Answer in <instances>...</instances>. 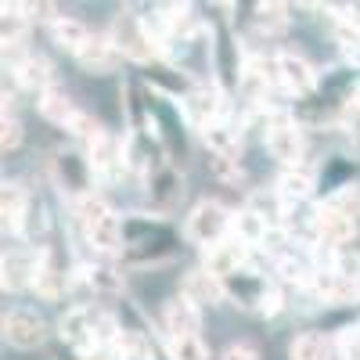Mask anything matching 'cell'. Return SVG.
<instances>
[{"label":"cell","mask_w":360,"mask_h":360,"mask_svg":"<svg viewBox=\"0 0 360 360\" xmlns=\"http://www.w3.org/2000/svg\"><path fill=\"white\" fill-rule=\"evenodd\" d=\"M86 360H112V356H108V353H101V349H98V353H86Z\"/></svg>","instance_id":"obj_37"},{"label":"cell","mask_w":360,"mask_h":360,"mask_svg":"<svg viewBox=\"0 0 360 360\" xmlns=\"http://www.w3.org/2000/svg\"><path fill=\"white\" fill-rule=\"evenodd\" d=\"M292 360H332V342L317 332H303L292 342Z\"/></svg>","instance_id":"obj_20"},{"label":"cell","mask_w":360,"mask_h":360,"mask_svg":"<svg viewBox=\"0 0 360 360\" xmlns=\"http://www.w3.org/2000/svg\"><path fill=\"white\" fill-rule=\"evenodd\" d=\"M202 141H205L209 148H213V152H217L220 159H227V155L234 152V148H238V134H234L227 123H220V119H217L213 127H205V130H202Z\"/></svg>","instance_id":"obj_24"},{"label":"cell","mask_w":360,"mask_h":360,"mask_svg":"<svg viewBox=\"0 0 360 360\" xmlns=\"http://www.w3.org/2000/svg\"><path fill=\"white\" fill-rule=\"evenodd\" d=\"M40 115L51 119V123L72 127V119L79 115V108L69 101V94H62V90H47V94L40 98Z\"/></svg>","instance_id":"obj_16"},{"label":"cell","mask_w":360,"mask_h":360,"mask_svg":"<svg viewBox=\"0 0 360 360\" xmlns=\"http://www.w3.org/2000/svg\"><path fill=\"white\" fill-rule=\"evenodd\" d=\"M86 238L94 242V249H101V252H119L123 249V227H119V217L115 213H108L101 224H94L86 231Z\"/></svg>","instance_id":"obj_17"},{"label":"cell","mask_w":360,"mask_h":360,"mask_svg":"<svg viewBox=\"0 0 360 360\" xmlns=\"http://www.w3.org/2000/svg\"><path fill=\"white\" fill-rule=\"evenodd\" d=\"M15 76H18V83L22 86H29V90H51V65L44 62L40 54H25L22 62L15 65Z\"/></svg>","instance_id":"obj_14"},{"label":"cell","mask_w":360,"mask_h":360,"mask_svg":"<svg viewBox=\"0 0 360 360\" xmlns=\"http://www.w3.org/2000/svg\"><path fill=\"white\" fill-rule=\"evenodd\" d=\"M40 274V263H33L29 256H4V288H25V285H37Z\"/></svg>","instance_id":"obj_15"},{"label":"cell","mask_w":360,"mask_h":360,"mask_svg":"<svg viewBox=\"0 0 360 360\" xmlns=\"http://www.w3.org/2000/svg\"><path fill=\"white\" fill-rule=\"evenodd\" d=\"M339 353H342V360H360V328L339 332Z\"/></svg>","instance_id":"obj_29"},{"label":"cell","mask_w":360,"mask_h":360,"mask_svg":"<svg viewBox=\"0 0 360 360\" xmlns=\"http://www.w3.org/2000/svg\"><path fill=\"white\" fill-rule=\"evenodd\" d=\"M234 238L238 242H245V245H256V242H263L266 238V217H259L256 209H242V213H234Z\"/></svg>","instance_id":"obj_18"},{"label":"cell","mask_w":360,"mask_h":360,"mask_svg":"<svg viewBox=\"0 0 360 360\" xmlns=\"http://www.w3.org/2000/svg\"><path fill=\"white\" fill-rule=\"evenodd\" d=\"M69 130H72L76 137H83V141H98V137L105 134V130H101V127L94 123V119H90V115H83V112H79V115L72 119V127H69Z\"/></svg>","instance_id":"obj_30"},{"label":"cell","mask_w":360,"mask_h":360,"mask_svg":"<svg viewBox=\"0 0 360 360\" xmlns=\"http://www.w3.org/2000/svg\"><path fill=\"white\" fill-rule=\"evenodd\" d=\"M285 11H288L285 4H259V8H256V22H259L263 29H285V22H288Z\"/></svg>","instance_id":"obj_27"},{"label":"cell","mask_w":360,"mask_h":360,"mask_svg":"<svg viewBox=\"0 0 360 360\" xmlns=\"http://www.w3.org/2000/svg\"><path fill=\"white\" fill-rule=\"evenodd\" d=\"M184 112H188V119L195 127H213L217 123V115H220V94L213 86H198V90H191L188 94V101H184Z\"/></svg>","instance_id":"obj_11"},{"label":"cell","mask_w":360,"mask_h":360,"mask_svg":"<svg viewBox=\"0 0 360 360\" xmlns=\"http://www.w3.org/2000/svg\"><path fill=\"white\" fill-rule=\"evenodd\" d=\"M108 213H112L108 202H105V198H98V195H83V198L76 202V217L83 220V227H86V231L94 227V224H101Z\"/></svg>","instance_id":"obj_25"},{"label":"cell","mask_w":360,"mask_h":360,"mask_svg":"<svg viewBox=\"0 0 360 360\" xmlns=\"http://www.w3.org/2000/svg\"><path fill=\"white\" fill-rule=\"evenodd\" d=\"M266 148L270 155H274L278 162H285L288 169L303 159V134H299V127L292 123V119H274V127L266 130Z\"/></svg>","instance_id":"obj_4"},{"label":"cell","mask_w":360,"mask_h":360,"mask_svg":"<svg viewBox=\"0 0 360 360\" xmlns=\"http://www.w3.org/2000/svg\"><path fill=\"white\" fill-rule=\"evenodd\" d=\"M245 252H249L245 242H238V238H224V242H217L213 249H205V270H213L217 278L238 274L242 263H245Z\"/></svg>","instance_id":"obj_7"},{"label":"cell","mask_w":360,"mask_h":360,"mask_svg":"<svg viewBox=\"0 0 360 360\" xmlns=\"http://www.w3.org/2000/svg\"><path fill=\"white\" fill-rule=\"evenodd\" d=\"M0 144H4V152H11V148L22 144V127H18V119L4 115V127H0Z\"/></svg>","instance_id":"obj_32"},{"label":"cell","mask_w":360,"mask_h":360,"mask_svg":"<svg viewBox=\"0 0 360 360\" xmlns=\"http://www.w3.org/2000/svg\"><path fill=\"white\" fill-rule=\"evenodd\" d=\"M98 314L94 307H76L62 317V335L72 346H94V328H98Z\"/></svg>","instance_id":"obj_10"},{"label":"cell","mask_w":360,"mask_h":360,"mask_svg":"<svg viewBox=\"0 0 360 360\" xmlns=\"http://www.w3.org/2000/svg\"><path fill=\"white\" fill-rule=\"evenodd\" d=\"M335 37H339V44L346 47V51H360V29L356 25H349V22H339V29H335Z\"/></svg>","instance_id":"obj_33"},{"label":"cell","mask_w":360,"mask_h":360,"mask_svg":"<svg viewBox=\"0 0 360 360\" xmlns=\"http://www.w3.org/2000/svg\"><path fill=\"white\" fill-rule=\"evenodd\" d=\"M231 224H234V217L227 213L220 202H198V205L191 209V217H188L184 234H188V242L213 249L217 242H224V234H227Z\"/></svg>","instance_id":"obj_1"},{"label":"cell","mask_w":360,"mask_h":360,"mask_svg":"<svg viewBox=\"0 0 360 360\" xmlns=\"http://www.w3.org/2000/svg\"><path fill=\"white\" fill-rule=\"evenodd\" d=\"M25 209H29V195L22 191V184H4V227L8 231L22 227Z\"/></svg>","instance_id":"obj_23"},{"label":"cell","mask_w":360,"mask_h":360,"mask_svg":"<svg viewBox=\"0 0 360 360\" xmlns=\"http://www.w3.org/2000/svg\"><path fill=\"white\" fill-rule=\"evenodd\" d=\"M180 295L184 299H191L195 307H217V303H224V278H217L213 270H205V266H198V270H191V274L184 278V288H180Z\"/></svg>","instance_id":"obj_5"},{"label":"cell","mask_w":360,"mask_h":360,"mask_svg":"<svg viewBox=\"0 0 360 360\" xmlns=\"http://www.w3.org/2000/svg\"><path fill=\"white\" fill-rule=\"evenodd\" d=\"M346 127H349V137H353V148L360 152V98L349 105V112H346Z\"/></svg>","instance_id":"obj_35"},{"label":"cell","mask_w":360,"mask_h":360,"mask_svg":"<svg viewBox=\"0 0 360 360\" xmlns=\"http://www.w3.org/2000/svg\"><path fill=\"white\" fill-rule=\"evenodd\" d=\"M166 332H169V339H184V335H198V324H202V314H198V307L191 303V299H184V295H176V299H169L166 303Z\"/></svg>","instance_id":"obj_8"},{"label":"cell","mask_w":360,"mask_h":360,"mask_svg":"<svg viewBox=\"0 0 360 360\" xmlns=\"http://www.w3.org/2000/svg\"><path fill=\"white\" fill-rule=\"evenodd\" d=\"M119 141L112 137V134H101L98 141H90V166H94L98 173H108V169H115L119 166Z\"/></svg>","instance_id":"obj_21"},{"label":"cell","mask_w":360,"mask_h":360,"mask_svg":"<svg viewBox=\"0 0 360 360\" xmlns=\"http://www.w3.org/2000/svg\"><path fill=\"white\" fill-rule=\"evenodd\" d=\"M169 353L173 360H209L205 346L198 335H184V339H169Z\"/></svg>","instance_id":"obj_26"},{"label":"cell","mask_w":360,"mask_h":360,"mask_svg":"<svg viewBox=\"0 0 360 360\" xmlns=\"http://www.w3.org/2000/svg\"><path fill=\"white\" fill-rule=\"evenodd\" d=\"M115 54H119V51L112 47V40H105V37H90L76 58H79V65L90 69V72H112V69H115Z\"/></svg>","instance_id":"obj_13"},{"label":"cell","mask_w":360,"mask_h":360,"mask_svg":"<svg viewBox=\"0 0 360 360\" xmlns=\"http://www.w3.org/2000/svg\"><path fill=\"white\" fill-rule=\"evenodd\" d=\"M112 47L119 54H127L130 62H148V58H155V40H152V29H148L144 22H137L134 15H119L112 22Z\"/></svg>","instance_id":"obj_2"},{"label":"cell","mask_w":360,"mask_h":360,"mask_svg":"<svg viewBox=\"0 0 360 360\" xmlns=\"http://www.w3.org/2000/svg\"><path fill=\"white\" fill-rule=\"evenodd\" d=\"M332 209H339L342 217H349V220H356L360 217V188H346V191H339L332 202H328Z\"/></svg>","instance_id":"obj_28"},{"label":"cell","mask_w":360,"mask_h":360,"mask_svg":"<svg viewBox=\"0 0 360 360\" xmlns=\"http://www.w3.org/2000/svg\"><path fill=\"white\" fill-rule=\"evenodd\" d=\"M310 188H314V176L307 173V169H285L281 176H278V195L285 198V202H303V198H310Z\"/></svg>","instance_id":"obj_19"},{"label":"cell","mask_w":360,"mask_h":360,"mask_svg":"<svg viewBox=\"0 0 360 360\" xmlns=\"http://www.w3.org/2000/svg\"><path fill=\"white\" fill-rule=\"evenodd\" d=\"M278 72H281V86L292 90V94H310V90L317 86V76L310 69L307 58H299V54H278Z\"/></svg>","instance_id":"obj_9"},{"label":"cell","mask_w":360,"mask_h":360,"mask_svg":"<svg viewBox=\"0 0 360 360\" xmlns=\"http://www.w3.org/2000/svg\"><path fill=\"white\" fill-rule=\"evenodd\" d=\"M317 224V234H321V245H332V249H342L346 242H353V234H356V220L342 217L339 209L332 205H324L321 213L314 217Z\"/></svg>","instance_id":"obj_6"},{"label":"cell","mask_w":360,"mask_h":360,"mask_svg":"<svg viewBox=\"0 0 360 360\" xmlns=\"http://www.w3.org/2000/svg\"><path fill=\"white\" fill-rule=\"evenodd\" d=\"M314 288L324 303H353L356 299V281L342 278L339 270H317L314 274Z\"/></svg>","instance_id":"obj_12"},{"label":"cell","mask_w":360,"mask_h":360,"mask_svg":"<svg viewBox=\"0 0 360 360\" xmlns=\"http://www.w3.org/2000/svg\"><path fill=\"white\" fill-rule=\"evenodd\" d=\"M332 270H339L342 278L356 281V278H360V256H356V252H342V249H339V256H335V266H332Z\"/></svg>","instance_id":"obj_31"},{"label":"cell","mask_w":360,"mask_h":360,"mask_svg":"<svg viewBox=\"0 0 360 360\" xmlns=\"http://www.w3.org/2000/svg\"><path fill=\"white\" fill-rule=\"evenodd\" d=\"M224 360H259V353H256L252 346H245V342H238V346H231V349L224 353Z\"/></svg>","instance_id":"obj_36"},{"label":"cell","mask_w":360,"mask_h":360,"mask_svg":"<svg viewBox=\"0 0 360 360\" xmlns=\"http://www.w3.org/2000/svg\"><path fill=\"white\" fill-rule=\"evenodd\" d=\"M4 335H8V342L18 346V349H33V346H40V342L47 339V324H44V317H40L37 310L18 307V310H11L8 321H4Z\"/></svg>","instance_id":"obj_3"},{"label":"cell","mask_w":360,"mask_h":360,"mask_svg":"<svg viewBox=\"0 0 360 360\" xmlns=\"http://www.w3.org/2000/svg\"><path fill=\"white\" fill-rule=\"evenodd\" d=\"M54 40L62 47H69L72 54H79L83 44L90 40V29L83 22H76V18H54Z\"/></svg>","instance_id":"obj_22"},{"label":"cell","mask_w":360,"mask_h":360,"mask_svg":"<svg viewBox=\"0 0 360 360\" xmlns=\"http://www.w3.org/2000/svg\"><path fill=\"white\" fill-rule=\"evenodd\" d=\"M278 266H281V274H285L288 281H303V278H307V266H303V259H295V256H285Z\"/></svg>","instance_id":"obj_34"}]
</instances>
